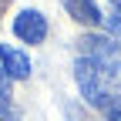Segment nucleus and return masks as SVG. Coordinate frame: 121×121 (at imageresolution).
<instances>
[{
  "instance_id": "obj_4",
  "label": "nucleus",
  "mask_w": 121,
  "mask_h": 121,
  "mask_svg": "<svg viewBox=\"0 0 121 121\" xmlns=\"http://www.w3.org/2000/svg\"><path fill=\"white\" fill-rule=\"evenodd\" d=\"M64 7H67V13H71L78 24H91V27H98V24H101L98 0H64Z\"/></svg>"
},
{
  "instance_id": "obj_5",
  "label": "nucleus",
  "mask_w": 121,
  "mask_h": 121,
  "mask_svg": "<svg viewBox=\"0 0 121 121\" xmlns=\"http://www.w3.org/2000/svg\"><path fill=\"white\" fill-rule=\"evenodd\" d=\"M10 101V78L4 74V67H0V104Z\"/></svg>"
},
{
  "instance_id": "obj_2",
  "label": "nucleus",
  "mask_w": 121,
  "mask_h": 121,
  "mask_svg": "<svg viewBox=\"0 0 121 121\" xmlns=\"http://www.w3.org/2000/svg\"><path fill=\"white\" fill-rule=\"evenodd\" d=\"M13 34H17L24 44H40L47 37V17L40 10H20L13 17Z\"/></svg>"
},
{
  "instance_id": "obj_1",
  "label": "nucleus",
  "mask_w": 121,
  "mask_h": 121,
  "mask_svg": "<svg viewBox=\"0 0 121 121\" xmlns=\"http://www.w3.org/2000/svg\"><path fill=\"white\" fill-rule=\"evenodd\" d=\"M74 78H78L81 98H84L87 104H94V108L104 111V108L114 101V84H111V78L94 64V60L78 57V60H74Z\"/></svg>"
},
{
  "instance_id": "obj_3",
  "label": "nucleus",
  "mask_w": 121,
  "mask_h": 121,
  "mask_svg": "<svg viewBox=\"0 0 121 121\" xmlns=\"http://www.w3.org/2000/svg\"><path fill=\"white\" fill-rule=\"evenodd\" d=\"M0 67L7 78H17V81L30 78V57L13 44H0Z\"/></svg>"
},
{
  "instance_id": "obj_6",
  "label": "nucleus",
  "mask_w": 121,
  "mask_h": 121,
  "mask_svg": "<svg viewBox=\"0 0 121 121\" xmlns=\"http://www.w3.org/2000/svg\"><path fill=\"white\" fill-rule=\"evenodd\" d=\"M0 121H20L17 108H10V104H0Z\"/></svg>"
}]
</instances>
